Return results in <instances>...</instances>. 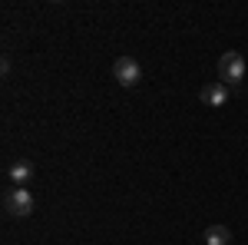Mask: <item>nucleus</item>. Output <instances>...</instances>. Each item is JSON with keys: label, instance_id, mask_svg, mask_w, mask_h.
Returning <instances> with one entry per match:
<instances>
[{"label": "nucleus", "instance_id": "obj_5", "mask_svg": "<svg viewBox=\"0 0 248 245\" xmlns=\"http://www.w3.org/2000/svg\"><path fill=\"white\" fill-rule=\"evenodd\" d=\"M7 179H10V186H27L33 179V166L27 159H17V163L7 166Z\"/></svg>", "mask_w": 248, "mask_h": 245}, {"label": "nucleus", "instance_id": "obj_2", "mask_svg": "<svg viewBox=\"0 0 248 245\" xmlns=\"http://www.w3.org/2000/svg\"><path fill=\"white\" fill-rule=\"evenodd\" d=\"M113 76H116V83H119V86L133 90V86L142 83V66L136 63V57L123 53V57H116V63H113Z\"/></svg>", "mask_w": 248, "mask_h": 245}, {"label": "nucleus", "instance_id": "obj_3", "mask_svg": "<svg viewBox=\"0 0 248 245\" xmlns=\"http://www.w3.org/2000/svg\"><path fill=\"white\" fill-rule=\"evenodd\" d=\"M218 80L225 86H238L245 80V60H242V53H235V50L222 53V60H218Z\"/></svg>", "mask_w": 248, "mask_h": 245}, {"label": "nucleus", "instance_id": "obj_4", "mask_svg": "<svg viewBox=\"0 0 248 245\" xmlns=\"http://www.w3.org/2000/svg\"><path fill=\"white\" fill-rule=\"evenodd\" d=\"M199 99L205 103V106H225L232 99V90L222 83V80H215V83H205L202 90H199Z\"/></svg>", "mask_w": 248, "mask_h": 245}, {"label": "nucleus", "instance_id": "obj_6", "mask_svg": "<svg viewBox=\"0 0 248 245\" xmlns=\"http://www.w3.org/2000/svg\"><path fill=\"white\" fill-rule=\"evenodd\" d=\"M205 245H232V229L229 226H209L205 229Z\"/></svg>", "mask_w": 248, "mask_h": 245}, {"label": "nucleus", "instance_id": "obj_1", "mask_svg": "<svg viewBox=\"0 0 248 245\" xmlns=\"http://www.w3.org/2000/svg\"><path fill=\"white\" fill-rule=\"evenodd\" d=\"M3 212L14 215V219H27L33 215V196L27 186H10L3 192Z\"/></svg>", "mask_w": 248, "mask_h": 245}]
</instances>
